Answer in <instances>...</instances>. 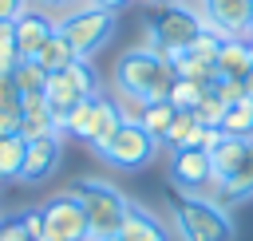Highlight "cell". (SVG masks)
<instances>
[{
	"label": "cell",
	"instance_id": "cell-30",
	"mask_svg": "<svg viewBox=\"0 0 253 241\" xmlns=\"http://www.w3.org/2000/svg\"><path fill=\"white\" fill-rule=\"evenodd\" d=\"M16 103H20L16 75H0V107H16Z\"/></svg>",
	"mask_w": 253,
	"mask_h": 241
},
{
	"label": "cell",
	"instance_id": "cell-23",
	"mask_svg": "<svg viewBox=\"0 0 253 241\" xmlns=\"http://www.w3.org/2000/svg\"><path fill=\"white\" fill-rule=\"evenodd\" d=\"M12 75H16V87H20V95H40V91L47 87V71H43L36 59H20V67H16Z\"/></svg>",
	"mask_w": 253,
	"mask_h": 241
},
{
	"label": "cell",
	"instance_id": "cell-35",
	"mask_svg": "<svg viewBox=\"0 0 253 241\" xmlns=\"http://www.w3.org/2000/svg\"><path fill=\"white\" fill-rule=\"evenodd\" d=\"M245 95H249V99H253V75H249V79H245Z\"/></svg>",
	"mask_w": 253,
	"mask_h": 241
},
{
	"label": "cell",
	"instance_id": "cell-12",
	"mask_svg": "<svg viewBox=\"0 0 253 241\" xmlns=\"http://www.w3.org/2000/svg\"><path fill=\"white\" fill-rule=\"evenodd\" d=\"M55 32V24L47 16H36V12H24L16 20V51L20 59H36V51L47 43V36Z\"/></svg>",
	"mask_w": 253,
	"mask_h": 241
},
{
	"label": "cell",
	"instance_id": "cell-9",
	"mask_svg": "<svg viewBox=\"0 0 253 241\" xmlns=\"http://www.w3.org/2000/svg\"><path fill=\"white\" fill-rule=\"evenodd\" d=\"M170 178H174L186 194L213 190V162H210V154L198 150V146L174 150V158H170Z\"/></svg>",
	"mask_w": 253,
	"mask_h": 241
},
{
	"label": "cell",
	"instance_id": "cell-28",
	"mask_svg": "<svg viewBox=\"0 0 253 241\" xmlns=\"http://www.w3.org/2000/svg\"><path fill=\"white\" fill-rule=\"evenodd\" d=\"M213 91H217V99H221L225 107H233V103L249 99V95H245V79H217V83H213Z\"/></svg>",
	"mask_w": 253,
	"mask_h": 241
},
{
	"label": "cell",
	"instance_id": "cell-6",
	"mask_svg": "<svg viewBox=\"0 0 253 241\" xmlns=\"http://www.w3.org/2000/svg\"><path fill=\"white\" fill-rule=\"evenodd\" d=\"M43 233L55 237V241H87V213H83V201L67 190V194H55L43 201Z\"/></svg>",
	"mask_w": 253,
	"mask_h": 241
},
{
	"label": "cell",
	"instance_id": "cell-31",
	"mask_svg": "<svg viewBox=\"0 0 253 241\" xmlns=\"http://www.w3.org/2000/svg\"><path fill=\"white\" fill-rule=\"evenodd\" d=\"M20 225H24V233H28V241H36V237H43V213H40V209H32V213H24V217H20Z\"/></svg>",
	"mask_w": 253,
	"mask_h": 241
},
{
	"label": "cell",
	"instance_id": "cell-11",
	"mask_svg": "<svg viewBox=\"0 0 253 241\" xmlns=\"http://www.w3.org/2000/svg\"><path fill=\"white\" fill-rule=\"evenodd\" d=\"M217 190V205L221 201H241V198H253V138H249V146H245V154H241V162L213 186Z\"/></svg>",
	"mask_w": 253,
	"mask_h": 241
},
{
	"label": "cell",
	"instance_id": "cell-41",
	"mask_svg": "<svg viewBox=\"0 0 253 241\" xmlns=\"http://www.w3.org/2000/svg\"><path fill=\"white\" fill-rule=\"evenodd\" d=\"M0 24H4V20H0Z\"/></svg>",
	"mask_w": 253,
	"mask_h": 241
},
{
	"label": "cell",
	"instance_id": "cell-3",
	"mask_svg": "<svg viewBox=\"0 0 253 241\" xmlns=\"http://www.w3.org/2000/svg\"><path fill=\"white\" fill-rule=\"evenodd\" d=\"M206 24H202V12L198 8H190L186 0H178V4H166L154 20H150V28H146V40H150V51H158L162 59H178L194 40H198V32H202Z\"/></svg>",
	"mask_w": 253,
	"mask_h": 241
},
{
	"label": "cell",
	"instance_id": "cell-16",
	"mask_svg": "<svg viewBox=\"0 0 253 241\" xmlns=\"http://www.w3.org/2000/svg\"><path fill=\"white\" fill-rule=\"evenodd\" d=\"M170 67H174L178 79H194V83H206V87L217 83V67H213V59H206V55H198V51H190V47H186Z\"/></svg>",
	"mask_w": 253,
	"mask_h": 241
},
{
	"label": "cell",
	"instance_id": "cell-14",
	"mask_svg": "<svg viewBox=\"0 0 253 241\" xmlns=\"http://www.w3.org/2000/svg\"><path fill=\"white\" fill-rule=\"evenodd\" d=\"M119 237H123V241H170V237H166V225H162L150 209H142V205H134V201H130L126 217H123Z\"/></svg>",
	"mask_w": 253,
	"mask_h": 241
},
{
	"label": "cell",
	"instance_id": "cell-25",
	"mask_svg": "<svg viewBox=\"0 0 253 241\" xmlns=\"http://www.w3.org/2000/svg\"><path fill=\"white\" fill-rule=\"evenodd\" d=\"M20 67V51H16V24H0V75H12Z\"/></svg>",
	"mask_w": 253,
	"mask_h": 241
},
{
	"label": "cell",
	"instance_id": "cell-39",
	"mask_svg": "<svg viewBox=\"0 0 253 241\" xmlns=\"http://www.w3.org/2000/svg\"><path fill=\"white\" fill-rule=\"evenodd\" d=\"M107 241H123V237H107Z\"/></svg>",
	"mask_w": 253,
	"mask_h": 241
},
{
	"label": "cell",
	"instance_id": "cell-24",
	"mask_svg": "<svg viewBox=\"0 0 253 241\" xmlns=\"http://www.w3.org/2000/svg\"><path fill=\"white\" fill-rule=\"evenodd\" d=\"M194 130H198V119H194V111H178L162 142H166L170 150H186V146H190V138H194Z\"/></svg>",
	"mask_w": 253,
	"mask_h": 241
},
{
	"label": "cell",
	"instance_id": "cell-4",
	"mask_svg": "<svg viewBox=\"0 0 253 241\" xmlns=\"http://www.w3.org/2000/svg\"><path fill=\"white\" fill-rule=\"evenodd\" d=\"M111 28H115V12H103V8H95L91 0L79 4L75 12H67V16L55 24V32L67 40V47H71L79 59L95 55V51L111 40Z\"/></svg>",
	"mask_w": 253,
	"mask_h": 241
},
{
	"label": "cell",
	"instance_id": "cell-36",
	"mask_svg": "<svg viewBox=\"0 0 253 241\" xmlns=\"http://www.w3.org/2000/svg\"><path fill=\"white\" fill-rule=\"evenodd\" d=\"M43 4H71V0H43Z\"/></svg>",
	"mask_w": 253,
	"mask_h": 241
},
{
	"label": "cell",
	"instance_id": "cell-22",
	"mask_svg": "<svg viewBox=\"0 0 253 241\" xmlns=\"http://www.w3.org/2000/svg\"><path fill=\"white\" fill-rule=\"evenodd\" d=\"M206 83H194V79H174V87H170V103H174V111H198V103L206 99Z\"/></svg>",
	"mask_w": 253,
	"mask_h": 241
},
{
	"label": "cell",
	"instance_id": "cell-29",
	"mask_svg": "<svg viewBox=\"0 0 253 241\" xmlns=\"http://www.w3.org/2000/svg\"><path fill=\"white\" fill-rule=\"evenodd\" d=\"M20 126H24L20 103H16V107H0V138H4V134H20Z\"/></svg>",
	"mask_w": 253,
	"mask_h": 241
},
{
	"label": "cell",
	"instance_id": "cell-17",
	"mask_svg": "<svg viewBox=\"0 0 253 241\" xmlns=\"http://www.w3.org/2000/svg\"><path fill=\"white\" fill-rule=\"evenodd\" d=\"M24 158H28V138L24 134H4L0 138V182H20Z\"/></svg>",
	"mask_w": 253,
	"mask_h": 241
},
{
	"label": "cell",
	"instance_id": "cell-15",
	"mask_svg": "<svg viewBox=\"0 0 253 241\" xmlns=\"http://www.w3.org/2000/svg\"><path fill=\"white\" fill-rule=\"evenodd\" d=\"M103 99H107V95L79 99V103H75V111L67 115V126H63V134H75V138L91 142V134H95V126H99V115H103Z\"/></svg>",
	"mask_w": 253,
	"mask_h": 241
},
{
	"label": "cell",
	"instance_id": "cell-1",
	"mask_svg": "<svg viewBox=\"0 0 253 241\" xmlns=\"http://www.w3.org/2000/svg\"><path fill=\"white\" fill-rule=\"evenodd\" d=\"M174 79L178 75H174L170 59H162L150 47H130L115 63V91H119V99H134V103L166 99L170 87H174Z\"/></svg>",
	"mask_w": 253,
	"mask_h": 241
},
{
	"label": "cell",
	"instance_id": "cell-27",
	"mask_svg": "<svg viewBox=\"0 0 253 241\" xmlns=\"http://www.w3.org/2000/svg\"><path fill=\"white\" fill-rule=\"evenodd\" d=\"M20 134L32 142V138L59 134V130H55V119H51V111H28V115H24V126H20Z\"/></svg>",
	"mask_w": 253,
	"mask_h": 241
},
{
	"label": "cell",
	"instance_id": "cell-40",
	"mask_svg": "<svg viewBox=\"0 0 253 241\" xmlns=\"http://www.w3.org/2000/svg\"><path fill=\"white\" fill-rule=\"evenodd\" d=\"M0 241H4V237H0Z\"/></svg>",
	"mask_w": 253,
	"mask_h": 241
},
{
	"label": "cell",
	"instance_id": "cell-38",
	"mask_svg": "<svg viewBox=\"0 0 253 241\" xmlns=\"http://www.w3.org/2000/svg\"><path fill=\"white\" fill-rule=\"evenodd\" d=\"M249 51H253V36H249Z\"/></svg>",
	"mask_w": 253,
	"mask_h": 241
},
{
	"label": "cell",
	"instance_id": "cell-21",
	"mask_svg": "<svg viewBox=\"0 0 253 241\" xmlns=\"http://www.w3.org/2000/svg\"><path fill=\"white\" fill-rule=\"evenodd\" d=\"M221 134H233V138H253V99H241L225 111L221 119Z\"/></svg>",
	"mask_w": 253,
	"mask_h": 241
},
{
	"label": "cell",
	"instance_id": "cell-20",
	"mask_svg": "<svg viewBox=\"0 0 253 241\" xmlns=\"http://www.w3.org/2000/svg\"><path fill=\"white\" fill-rule=\"evenodd\" d=\"M245 146H249V138H233V134H225L221 138V146L210 154V162H213V186L241 162V154H245Z\"/></svg>",
	"mask_w": 253,
	"mask_h": 241
},
{
	"label": "cell",
	"instance_id": "cell-7",
	"mask_svg": "<svg viewBox=\"0 0 253 241\" xmlns=\"http://www.w3.org/2000/svg\"><path fill=\"white\" fill-rule=\"evenodd\" d=\"M154 138L142 130V122H123L119 126V134L99 150V158H107L111 166H119V170H138V166H146L150 158H154Z\"/></svg>",
	"mask_w": 253,
	"mask_h": 241
},
{
	"label": "cell",
	"instance_id": "cell-10",
	"mask_svg": "<svg viewBox=\"0 0 253 241\" xmlns=\"http://www.w3.org/2000/svg\"><path fill=\"white\" fill-rule=\"evenodd\" d=\"M59 154H63V134H43V138H32V142H28L24 170H20V182H28V186L43 182V178L59 166Z\"/></svg>",
	"mask_w": 253,
	"mask_h": 241
},
{
	"label": "cell",
	"instance_id": "cell-5",
	"mask_svg": "<svg viewBox=\"0 0 253 241\" xmlns=\"http://www.w3.org/2000/svg\"><path fill=\"white\" fill-rule=\"evenodd\" d=\"M178 233L182 241H233V221L213 198L186 194L178 201Z\"/></svg>",
	"mask_w": 253,
	"mask_h": 241
},
{
	"label": "cell",
	"instance_id": "cell-2",
	"mask_svg": "<svg viewBox=\"0 0 253 241\" xmlns=\"http://www.w3.org/2000/svg\"><path fill=\"white\" fill-rule=\"evenodd\" d=\"M71 194L83 201V213H87V241L119 237V229H123V217H126L130 201H126L111 182L87 178V182H75V186H71Z\"/></svg>",
	"mask_w": 253,
	"mask_h": 241
},
{
	"label": "cell",
	"instance_id": "cell-8",
	"mask_svg": "<svg viewBox=\"0 0 253 241\" xmlns=\"http://www.w3.org/2000/svg\"><path fill=\"white\" fill-rule=\"evenodd\" d=\"M202 24L221 32L225 40H249L253 36V0H206Z\"/></svg>",
	"mask_w": 253,
	"mask_h": 241
},
{
	"label": "cell",
	"instance_id": "cell-33",
	"mask_svg": "<svg viewBox=\"0 0 253 241\" xmlns=\"http://www.w3.org/2000/svg\"><path fill=\"white\" fill-rule=\"evenodd\" d=\"M0 237H4V241H28V233H24V225H20V221L0 225Z\"/></svg>",
	"mask_w": 253,
	"mask_h": 241
},
{
	"label": "cell",
	"instance_id": "cell-13",
	"mask_svg": "<svg viewBox=\"0 0 253 241\" xmlns=\"http://www.w3.org/2000/svg\"><path fill=\"white\" fill-rule=\"evenodd\" d=\"M217 79H249L253 75V51L249 40H225L217 51Z\"/></svg>",
	"mask_w": 253,
	"mask_h": 241
},
{
	"label": "cell",
	"instance_id": "cell-34",
	"mask_svg": "<svg viewBox=\"0 0 253 241\" xmlns=\"http://www.w3.org/2000/svg\"><path fill=\"white\" fill-rule=\"evenodd\" d=\"M95 8H103V12H119V8H126L130 0H91Z\"/></svg>",
	"mask_w": 253,
	"mask_h": 241
},
{
	"label": "cell",
	"instance_id": "cell-26",
	"mask_svg": "<svg viewBox=\"0 0 253 241\" xmlns=\"http://www.w3.org/2000/svg\"><path fill=\"white\" fill-rule=\"evenodd\" d=\"M225 111H229V107H225V103L217 99V91L210 87V91H206V99L198 103V111H194V119H198L202 126H221V119H225Z\"/></svg>",
	"mask_w": 253,
	"mask_h": 241
},
{
	"label": "cell",
	"instance_id": "cell-32",
	"mask_svg": "<svg viewBox=\"0 0 253 241\" xmlns=\"http://www.w3.org/2000/svg\"><path fill=\"white\" fill-rule=\"evenodd\" d=\"M28 8H24V0H0V20H8V24H16L20 16H24Z\"/></svg>",
	"mask_w": 253,
	"mask_h": 241
},
{
	"label": "cell",
	"instance_id": "cell-19",
	"mask_svg": "<svg viewBox=\"0 0 253 241\" xmlns=\"http://www.w3.org/2000/svg\"><path fill=\"white\" fill-rule=\"evenodd\" d=\"M174 103L170 99H154V103H146L142 107V130L154 138V142H162L166 138V130H170V122H174Z\"/></svg>",
	"mask_w": 253,
	"mask_h": 241
},
{
	"label": "cell",
	"instance_id": "cell-18",
	"mask_svg": "<svg viewBox=\"0 0 253 241\" xmlns=\"http://www.w3.org/2000/svg\"><path fill=\"white\" fill-rule=\"evenodd\" d=\"M75 59H79V55L67 47V40H63L59 32H51V36H47V43L36 51V63H40L47 75H51V71H63V67H71Z\"/></svg>",
	"mask_w": 253,
	"mask_h": 241
},
{
	"label": "cell",
	"instance_id": "cell-37",
	"mask_svg": "<svg viewBox=\"0 0 253 241\" xmlns=\"http://www.w3.org/2000/svg\"><path fill=\"white\" fill-rule=\"evenodd\" d=\"M154 4H178V0H154Z\"/></svg>",
	"mask_w": 253,
	"mask_h": 241
}]
</instances>
